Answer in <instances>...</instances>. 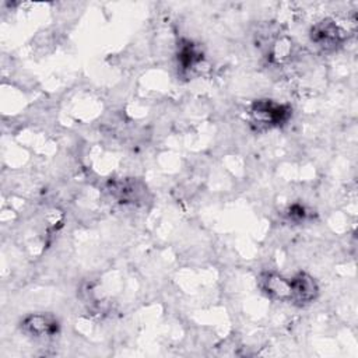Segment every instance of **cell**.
I'll list each match as a JSON object with an SVG mask.
<instances>
[{"instance_id": "1", "label": "cell", "mask_w": 358, "mask_h": 358, "mask_svg": "<svg viewBox=\"0 0 358 358\" xmlns=\"http://www.w3.org/2000/svg\"><path fill=\"white\" fill-rule=\"evenodd\" d=\"M292 109L289 105L278 103L271 99H259L255 101L250 106L252 123L257 127L271 129L278 127L291 117Z\"/></svg>"}, {"instance_id": "2", "label": "cell", "mask_w": 358, "mask_h": 358, "mask_svg": "<svg viewBox=\"0 0 358 358\" xmlns=\"http://www.w3.org/2000/svg\"><path fill=\"white\" fill-rule=\"evenodd\" d=\"M20 329L32 338H50L59 333L60 323L55 315L41 312L25 316L20 323Z\"/></svg>"}, {"instance_id": "3", "label": "cell", "mask_w": 358, "mask_h": 358, "mask_svg": "<svg viewBox=\"0 0 358 358\" xmlns=\"http://www.w3.org/2000/svg\"><path fill=\"white\" fill-rule=\"evenodd\" d=\"M310 42L323 52H333L343 43V31L330 18H324L313 24L309 31Z\"/></svg>"}, {"instance_id": "4", "label": "cell", "mask_w": 358, "mask_h": 358, "mask_svg": "<svg viewBox=\"0 0 358 358\" xmlns=\"http://www.w3.org/2000/svg\"><path fill=\"white\" fill-rule=\"evenodd\" d=\"M289 303L296 306H306L319 295L317 282L312 275L303 271H299L289 278Z\"/></svg>"}, {"instance_id": "5", "label": "cell", "mask_w": 358, "mask_h": 358, "mask_svg": "<svg viewBox=\"0 0 358 358\" xmlns=\"http://www.w3.org/2000/svg\"><path fill=\"white\" fill-rule=\"evenodd\" d=\"M259 287L270 299L289 302V278L275 271H264L259 277Z\"/></svg>"}, {"instance_id": "6", "label": "cell", "mask_w": 358, "mask_h": 358, "mask_svg": "<svg viewBox=\"0 0 358 358\" xmlns=\"http://www.w3.org/2000/svg\"><path fill=\"white\" fill-rule=\"evenodd\" d=\"M203 60L201 49L192 41L183 39L178 46V64L183 71L194 69Z\"/></svg>"}, {"instance_id": "7", "label": "cell", "mask_w": 358, "mask_h": 358, "mask_svg": "<svg viewBox=\"0 0 358 358\" xmlns=\"http://www.w3.org/2000/svg\"><path fill=\"white\" fill-rule=\"evenodd\" d=\"M305 215H306V211H305V208H303L302 206H299V204H294V206H291L289 210H288V217H289V220H292V221H295V222L302 221V220L305 218Z\"/></svg>"}]
</instances>
